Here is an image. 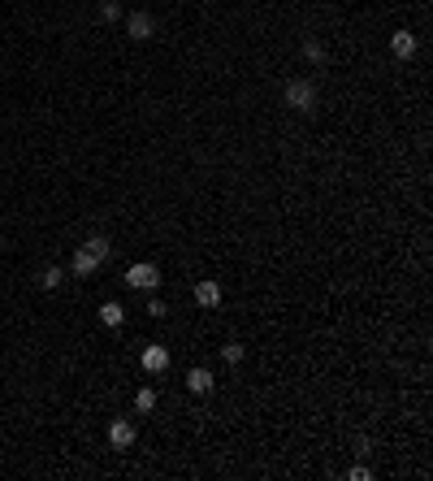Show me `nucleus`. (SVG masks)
I'll return each instance as SVG.
<instances>
[{"label":"nucleus","mask_w":433,"mask_h":481,"mask_svg":"<svg viewBox=\"0 0 433 481\" xmlns=\"http://www.w3.org/2000/svg\"><path fill=\"white\" fill-rule=\"evenodd\" d=\"M304 56H308V61H325V48L317 44V39H308V44H304Z\"/></svg>","instance_id":"obj_15"},{"label":"nucleus","mask_w":433,"mask_h":481,"mask_svg":"<svg viewBox=\"0 0 433 481\" xmlns=\"http://www.w3.org/2000/svg\"><path fill=\"white\" fill-rule=\"evenodd\" d=\"M152 31H156V22H152V13H143V9H134V13L126 17V35H130V39H152Z\"/></svg>","instance_id":"obj_5"},{"label":"nucleus","mask_w":433,"mask_h":481,"mask_svg":"<svg viewBox=\"0 0 433 481\" xmlns=\"http://www.w3.org/2000/svg\"><path fill=\"white\" fill-rule=\"evenodd\" d=\"M109 447L113 451H130L134 447V425H130L126 416H117L113 425H109Z\"/></svg>","instance_id":"obj_3"},{"label":"nucleus","mask_w":433,"mask_h":481,"mask_svg":"<svg viewBox=\"0 0 433 481\" xmlns=\"http://www.w3.org/2000/svg\"><path fill=\"white\" fill-rule=\"evenodd\" d=\"M61 282H65V269H61V265H52V269L44 273V287H48V291H56Z\"/></svg>","instance_id":"obj_13"},{"label":"nucleus","mask_w":433,"mask_h":481,"mask_svg":"<svg viewBox=\"0 0 433 481\" xmlns=\"http://www.w3.org/2000/svg\"><path fill=\"white\" fill-rule=\"evenodd\" d=\"M139 365H143V373L156 377V373H165V369H169V351H165L161 343H148L143 356H139Z\"/></svg>","instance_id":"obj_4"},{"label":"nucleus","mask_w":433,"mask_h":481,"mask_svg":"<svg viewBox=\"0 0 433 481\" xmlns=\"http://www.w3.org/2000/svg\"><path fill=\"white\" fill-rule=\"evenodd\" d=\"M212 382H216V377H212L208 369H191V373H187V390H191V395H208Z\"/></svg>","instance_id":"obj_8"},{"label":"nucleus","mask_w":433,"mask_h":481,"mask_svg":"<svg viewBox=\"0 0 433 481\" xmlns=\"http://www.w3.org/2000/svg\"><path fill=\"white\" fill-rule=\"evenodd\" d=\"M83 252H91V256L104 265V260H109V238H104V234H91L87 243H83Z\"/></svg>","instance_id":"obj_11"},{"label":"nucleus","mask_w":433,"mask_h":481,"mask_svg":"<svg viewBox=\"0 0 433 481\" xmlns=\"http://www.w3.org/2000/svg\"><path fill=\"white\" fill-rule=\"evenodd\" d=\"M169 308H165V299H152V304H148V316H165Z\"/></svg>","instance_id":"obj_18"},{"label":"nucleus","mask_w":433,"mask_h":481,"mask_svg":"<svg viewBox=\"0 0 433 481\" xmlns=\"http://www.w3.org/2000/svg\"><path fill=\"white\" fill-rule=\"evenodd\" d=\"M100 17H104V22H117V17H122V5H117V0H104Z\"/></svg>","instance_id":"obj_16"},{"label":"nucleus","mask_w":433,"mask_h":481,"mask_svg":"<svg viewBox=\"0 0 433 481\" xmlns=\"http://www.w3.org/2000/svg\"><path fill=\"white\" fill-rule=\"evenodd\" d=\"M195 304H200V308H216V304H221V287H216L212 277H200V282H195Z\"/></svg>","instance_id":"obj_6"},{"label":"nucleus","mask_w":433,"mask_h":481,"mask_svg":"<svg viewBox=\"0 0 433 481\" xmlns=\"http://www.w3.org/2000/svg\"><path fill=\"white\" fill-rule=\"evenodd\" d=\"M347 477H351V481H368V477H372V468H364V464H356V468H351Z\"/></svg>","instance_id":"obj_17"},{"label":"nucleus","mask_w":433,"mask_h":481,"mask_svg":"<svg viewBox=\"0 0 433 481\" xmlns=\"http://www.w3.org/2000/svg\"><path fill=\"white\" fill-rule=\"evenodd\" d=\"M134 412H139V416L156 412V390H152V386H143L139 395H134Z\"/></svg>","instance_id":"obj_12"},{"label":"nucleus","mask_w":433,"mask_h":481,"mask_svg":"<svg viewBox=\"0 0 433 481\" xmlns=\"http://www.w3.org/2000/svg\"><path fill=\"white\" fill-rule=\"evenodd\" d=\"M221 360H226V365H239V360H243V347H239V343H226V347H221Z\"/></svg>","instance_id":"obj_14"},{"label":"nucleus","mask_w":433,"mask_h":481,"mask_svg":"<svg viewBox=\"0 0 433 481\" xmlns=\"http://www.w3.org/2000/svg\"><path fill=\"white\" fill-rule=\"evenodd\" d=\"M161 282H165L161 269L148 265V260H139V265H130V269H126V287H134V291H156Z\"/></svg>","instance_id":"obj_2"},{"label":"nucleus","mask_w":433,"mask_h":481,"mask_svg":"<svg viewBox=\"0 0 433 481\" xmlns=\"http://www.w3.org/2000/svg\"><path fill=\"white\" fill-rule=\"evenodd\" d=\"M390 48H395V56L407 61V56H416V35H411V31H395V35H390Z\"/></svg>","instance_id":"obj_7"},{"label":"nucleus","mask_w":433,"mask_h":481,"mask_svg":"<svg viewBox=\"0 0 433 481\" xmlns=\"http://www.w3.org/2000/svg\"><path fill=\"white\" fill-rule=\"evenodd\" d=\"M286 105L299 109V113H312L317 109V87H312L308 78H290L286 83Z\"/></svg>","instance_id":"obj_1"},{"label":"nucleus","mask_w":433,"mask_h":481,"mask_svg":"<svg viewBox=\"0 0 433 481\" xmlns=\"http://www.w3.org/2000/svg\"><path fill=\"white\" fill-rule=\"evenodd\" d=\"M70 269H74L78 277H91L95 269H100V260H95L91 252H78V256H74V265H70Z\"/></svg>","instance_id":"obj_9"},{"label":"nucleus","mask_w":433,"mask_h":481,"mask_svg":"<svg viewBox=\"0 0 433 481\" xmlns=\"http://www.w3.org/2000/svg\"><path fill=\"white\" fill-rule=\"evenodd\" d=\"M100 321H104L109 330H117V326H122V321H126V308H122V304H113V299H109V304L100 308Z\"/></svg>","instance_id":"obj_10"}]
</instances>
